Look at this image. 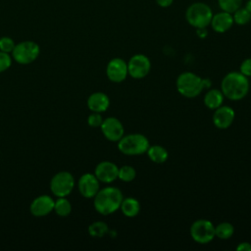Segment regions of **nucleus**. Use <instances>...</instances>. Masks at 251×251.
I'll return each instance as SVG.
<instances>
[{
	"label": "nucleus",
	"instance_id": "obj_9",
	"mask_svg": "<svg viewBox=\"0 0 251 251\" xmlns=\"http://www.w3.org/2000/svg\"><path fill=\"white\" fill-rule=\"evenodd\" d=\"M150 69V60L143 54H135L127 62V73L134 79L145 77L149 74Z\"/></svg>",
	"mask_w": 251,
	"mask_h": 251
},
{
	"label": "nucleus",
	"instance_id": "obj_23",
	"mask_svg": "<svg viewBox=\"0 0 251 251\" xmlns=\"http://www.w3.org/2000/svg\"><path fill=\"white\" fill-rule=\"evenodd\" d=\"M136 176V171L133 167L129 165H125L119 168V174L118 178L125 182H130L132 181Z\"/></svg>",
	"mask_w": 251,
	"mask_h": 251
},
{
	"label": "nucleus",
	"instance_id": "obj_17",
	"mask_svg": "<svg viewBox=\"0 0 251 251\" xmlns=\"http://www.w3.org/2000/svg\"><path fill=\"white\" fill-rule=\"evenodd\" d=\"M110 105L109 97L103 92H94L87 99V107L96 113L105 112Z\"/></svg>",
	"mask_w": 251,
	"mask_h": 251
},
{
	"label": "nucleus",
	"instance_id": "obj_25",
	"mask_svg": "<svg viewBox=\"0 0 251 251\" xmlns=\"http://www.w3.org/2000/svg\"><path fill=\"white\" fill-rule=\"evenodd\" d=\"M233 22L237 25H245L251 20V13L246 8H238L235 12H233Z\"/></svg>",
	"mask_w": 251,
	"mask_h": 251
},
{
	"label": "nucleus",
	"instance_id": "obj_24",
	"mask_svg": "<svg viewBox=\"0 0 251 251\" xmlns=\"http://www.w3.org/2000/svg\"><path fill=\"white\" fill-rule=\"evenodd\" d=\"M88 232L93 237H102L108 232V226L104 222H94L88 226Z\"/></svg>",
	"mask_w": 251,
	"mask_h": 251
},
{
	"label": "nucleus",
	"instance_id": "obj_11",
	"mask_svg": "<svg viewBox=\"0 0 251 251\" xmlns=\"http://www.w3.org/2000/svg\"><path fill=\"white\" fill-rule=\"evenodd\" d=\"M107 77L113 82H122L128 75L127 63L121 58L112 59L106 67Z\"/></svg>",
	"mask_w": 251,
	"mask_h": 251
},
{
	"label": "nucleus",
	"instance_id": "obj_22",
	"mask_svg": "<svg viewBox=\"0 0 251 251\" xmlns=\"http://www.w3.org/2000/svg\"><path fill=\"white\" fill-rule=\"evenodd\" d=\"M57 215L61 217H66L70 215L72 211V205L68 199L65 197H59L55 203H54V209H53Z\"/></svg>",
	"mask_w": 251,
	"mask_h": 251
},
{
	"label": "nucleus",
	"instance_id": "obj_30",
	"mask_svg": "<svg viewBox=\"0 0 251 251\" xmlns=\"http://www.w3.org/2000/svg\"><path fill=\"white\" fill-rule=\"evenodd\" d=\"M239 72L246 77L251 76V58H247L242 61L239 67Z\"/></svg>",
	"mask_w": 251,
	"mask_h": 251
},
{
	"label": "nucleus",
	"instance_id": "obj_27",
	"mask_svg": "<svg viewBox=\"0 0 251 251\" xmlns=\"http://www.w3.org/2000/svg\"><path fill=\"white\" fill-rule=\"evenodd\" d=\"M14 47H15V43L12 38L6 37V36L0 38V51L9 53L13 51Z\"/></svg>",
	"mask_w": 251,
	"mask_h": 251
},
{
	"label": "nucleus",
	"instance_id": "obj_6",
	"mask_svg": "<svg viewBox=\"0 0 251 251\" xmlns=\"http://www.w3.org/2000/svg\"><path fill=\"white\" fill-rule=\"evenodd\" d=\"M190 235L195 242L199 244H207L216 236L215 226L212 222L205 219L196 220L190 226Z\"/></svg>",
	"mask_w": 251,
	"mask_h": 251
},
{
	"label": "nucleus",
	"instance_id": "obj_12",
	"mask_svg": "<svg viewBox=\"0 0 251 251\" xmlns=\"http://www.w3.org/2000/svg\"><path fill=\"white\" fill-rule=\"evenodd\" d=\"M235 118L233 109L226 105H222L217 108L213 114V124L220 129H226L229 127Z\"/></svg>",
	"mask_w": 251,
	"mask_h": 251
},
{
	"label": "nucleus",
	"instance_id": "obj_33",
	"mask_svg": "<svg viewBox=\"0 0 251 251\" xmlns=\"http://www.w3.org/2000/svg\"><path fill=\"white\" fill-rule=\"evenodd\" d=\"M197 34L200 36V37H205L207 35V31L204 28H197Z\"/></svg>",
	"mask_w": 251,
	"mask_h": 251
},
{
	"label": "nucleus",
	"instance_id": "obj_34",
	"mask_svg": "<svg viewBox=\"0 0 251 251\" xmlns=\"http://www.w3.org/2000/svg\"><path fill=\"white\" fill-rule=\"evenodd\" d=\"M250 13H251V0H249L247 3H246V7H245Z\"/></svg>",
	"mask_w": 251,
	"mask_h": 251
},
{
	"label": "nucleus",
	"instance_id": "obj_10",
	"mask_svg": "<svg viewBox=\"0 0 251 251\" xmlns=\"http://www.w3.org/2000/svg\"><path fill=\"white\" fill-rule=\"evenodd\" d=\"M100 128L103 135L113 142H118L125 134V128L122 122L115 117H109L103 120Z\"/></svg>",
	"mask_w": 251,
	"mask_h": 251
},
{
	"label": "nucleus",
	"instance_id": "obj_1",
	"mask_svg": "<svg viewBox=\"0 0 251 251\" xmlns=\"http://www.w3.org/2000/svg\"><path fill=\"white\" fill-rule=\"evenodd\" d=\"M250 83L248 77L240 72L226 74L221 82V91L229 100L237 101L243 99L249 92Z\"/></svg>",
	"mask_w": 251,
	"mask_h": 251
},
{
	"label": "nucleus",
	"instance_id": "obj_8",
	"mask_svg": "<svg viewBox=\"0 0 251 251\" xmlns=\"http://www.w3.org/2000/svg\"><path fill=\"white\" fill-rule=\"evenodd\" d=\"M75 186L74 176L69 172H60L56 174L50 182V188L57 197L69 195Z\"/></svg>",
	"mask_w": 251,
	"mask_h": 251
},
{
	"label": "nucleus",
	"instance_id": "obj_14",
	"mask_svg": "<svg viewBox=\"0 0 251 251\" xmlns=\"http://www.w3.org/2000/svg\"><path fill=\"white\" fill-rule=\"evenodd\" d=\"M99 180L92 174H84L78 180V190L85 198H93L99 191Z\"/></svg>",
	"mask_w": 251,
	"mask_h": 251
},
{
	"label": "nucleus",
	"instance_id": "obj_18",
	"mask_svg": "<svg viewBox=\"0 0 251 251\" xmlns=\"http://www.w3.org/2000/svg\"><path fill=\"white\" fill-rule=\"evenodd\" d=\"M122 213L127 218H133L139 214L140 204L137 199L133 197L124 198L120 206Z\"/></svg>",
	"mask_w": 251,
	"mask_h": 251
},
{
	"label": "nucleus",
	"instance_id": "obj_16",
	"mask_svg": "<svg viewBox=\"0 0 251 251\" xmlns=\"http://www.w3.org/2000/svg\"><path fill=\"white\" fill-rule=\"evenodd\" d=\"M210 24L212 25V27L215 31L223 33L231 27L233 24V18L230 13L223 11L213 16Z\"/></svg>",
	"mask_w": 251,
	"mask_h": 251
},
{
	"label": "nucleus",
	"instance_id": "obj_32",
	"mask_svg": "<svg viewBox=\"0 0 251 251\" xmlns=\"http://www.w3.org/2000/svg\"><path fill=\"white\" fill-rule=\"evenodd\" d=\"M158 5L161 7H169L174 0H156Z\"/></svg>",
	"mask_w": 251,
	"mask_h": 251
},
{
	"label": "nucleus",
	"instance_id": "obj_2",
	"mask_svg": "<svg viewBox=\"0 0 251 251\" xmlns=\"http://www.w3.org/2000/svg\"><path fill=\"white\" fill-rule=\"evenodd\" d=\"M93 198L95 210L99 214L107 216L120 209L124 196L118 187L108 186L99 189Z\"/></svg>",
	"mask_w": 251,
	"mask_h": 251
},
{
	"label": "nucleus",
	"instance_id": "obj_29",
	"mask_svg": "<svg viewBox=\"0 0 251 251\" xmlns=\"http://www.w3.org/2000/svg\"><path fill=\"white\" fill-rule=\"evenodd\" d=\"M12 60L8 53L0 51V73L6 71L11 66Z\"/></svg>",
	"mask_w": 251,
	"mask_h": 251
},
{
	"label": "nucleus",
	"instance_id": "obj_13",
	"mask_svg": "<svg viewBox=\"0 0 251 251\" xmlns=\"http://www.w3.org/2000/svg\"><path fill=\"white\" fill-rule=\"evenodd\" d=\"M119 168L118 166L110 161H103L100 162L94 171L95 176L98 178L99 181L105 183H111L118 178Z\"/></svg>",
	"mask_w": 251,
	"mask_h": 251
},
{
	"label": "nucleus",
	"instance_id": "obj_20",
	"mask_svg": "<svg viewBox=\"0 0 251 251\" xmlns=\"http://www.w3.org/2000/svg\"><path fill=\"white\" fill-rule=\"evenodd\" d=\"M146 153L149 159L155 164H163L169 158V153L167 149L161 145L149 146Z\"/></svg>",
	"mask_w": 251,
	"mask_h": 251
},
{
	"label": "nucleus",
	"instance_id": "obj_19",
	"mask_svg": "<svg viewBox=\"0 0 251 251\" xmlns=\"http://www.w3.org/2000/svg\"><path fill=\"white\" fill-rule=\"evenodd\" d=\"M224 94L219 89H210L204 96V104L207 108L211 110H216L223 105Z\"/></svg>",
	"mask_w": 251,
	"mask_h": 251
},
{
	"label": "nucleus",
	"instance_id": "obj_31",
	"mask_svg": "<svg viewBox=\"0 0 251 251\" xmlns=\"http://www.w3.org/2000/svg\"><path fill=\"white\" fill-rule=\"evenodd\" d=\"M237 251H251V244L249 242H241L236 247Z\"/></svg>",
	"mask_w": 251,
	"mask_h": 251
},
{
	"label": "nucleus",
	"instance_id": "obj_5",
	"mask_svg": "<svg viewBox=\"0 0 251 251\" xmlns=\"http://www.w3.org/2000/svg\"><path fill=\"white\" fill-rule=\"evenodd\" d=\"M185 17L189 25L192 26L196 28H204L211 23L213 14L208 5L197 2L188 7Z\"/></svg>",
	"mask_w": 251,
	"mask_h": 251
},
{
	"label": "nucleus",
	"instance_id": "obj_7",
	"mask_svg": "<svg viewBox=\"0 0 251 251\" xmlns=\"http://www.w3.org/2000/svg\"><path fill=\"white\" fill-rule=\"evenodd\" d=\"M13 58L22 65H26L33 62L39 55V46L33 41H24L15 45Z\"/></svg>",
	"mask_w": 251,
	"mask_h": 251
},
{
	"label": "nucleus",
	"instance_id": "obj_4",
	"mask_svg": "<svg viewBox=\"0 0 251 251\" xmlns=\"http://www.w3.org/2000/svg\"><path fill=\"white\" fill-rule=\"evenodd\" d=\"M176 84L179 94L186 98H194L204 89L203 78L191 72L180 74L176 78Z\"/></svg>",
	"mask_w": 251,
	"mask_h": 251
},
{
	"label": "nucleus",
	"instance_id": "obj_15",
	"mask_svg": "<svg viewBox=\"0 0 251 251\" xmlns=\"http://www.w3.org/2000/svg\"><path fill=\"white\" fill-rule=\"evenodd\" d=\"M54 200L47 195L36 197L30 204V212L35 217L48 215L54 209Z\"/></svg>",
	"mask_w": 251,
	"mask_h": 251
},
{
	"label": "nucleus",
	"instance_id": "obj_26",
	"mask_svg": "<svg viewBox=\"0 0 251 251\" xmlns=\"http://www.w3.org/2000/svg\"><path fill=\"white\" fill-rule=\"evenodd\" d=\"M218 2L223 11L232 14L240 8L242 0H218Z\"/></svg>",
	"mask_w": 251,
	"mask_h": 251
},
{
	"label": "nucleus",
	"instance_id": "obj_28",
	"mask_svg": "<svg viewBox=\"0 0 251 251\" xmlns=\"http://www.w3.org/2000/svg\"><path fill=\"white\" fill-rule=\"evenodd\" d=\"M102 122H103V119H102L101 113L92 112V114L89 115L88 119H87L88 125L92 127H100Z\"/></svg>",
	"mask_w": 251,
	"mask_h": 251
},
{
	"label": "nucleus",
	"instance_id": "obj_21",
	"mask_svg": "<svg viewBox=\"0 0 251 251\" xmlns=\"http://www.w3.org/2000/svg\"><path fill=\"white\" fill-rule=\"evenodd\" d=\"M234 233L233 226L228 222L220 223L217 226H215V234L220 239H228Z\"/></svg>",
	"mask_w": 251,
	"mask_h": 251
},
{
	"label": "nucleus",
	"instance_id": "obj_3",
	"mask_svg": "<svg viewBox=\"0 0 251 251\" xmlns=\"http://www.w3.org/2000/svg\"><path fill=\"white\" fill-rule=\"evenodd\" d=\"M150 146L148 138L141 133H130L125 135L118 141V149L125 155L135 156L147 152Z\"/></svg>",
	"mask_w": 251,
	"mask_h": 251
}]
</instances>
